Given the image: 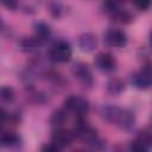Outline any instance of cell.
Instances as JSON below:
<instances>
[{"instance_id":"1","label":"cell","mask_w":152,"mask_h":152,"mask_svg":"<svg viewBox=\"0 0 152 152\" xmlns=\"http://www.w3.org/2000/svg\"><path fill=\"white\" fill-rule=\"evenodd\" d=\"M102 116L122 129H131L134 126L135 116L132 112L115 106H107L102 108Z\"/></svg>"},{"instance_id":"2","label":"cell","mask_w":152,"mask_h":152,"mask_svg":"<svg viewBox=\"0 0 152 152\" xmlns=\"http://www.w3.org/2000/svg\"><path fill=\"white\" fill-rule=\"evenodd\" d=\"M72 133L76 138L83 140L84 142H87L89 145L95 146L96 144L101 142L97 138L96 129L89 122H87L83 119V116H77V120L75 122V127H74Z\"/></svg>"},{"instance_id":"3","label":"cell","mask_w":152,"mask_h":152,"mask_svg":"<svg viewBox=\"0 0 152 152\" xmlns=\"http://www.w3.org/2000/svg\"><path fill=\"white\" fill-rule=\"evenodd\" d=\"M49 55H50V59L56 63H66L70 61L72 51H71L70 45L66 42L61 40V42H57L50 49Z\"/></svg>"},{"instance_id":"4","label":"cell","mask_w":152,"mask_h":152,"mask_svg":"<svg viewBox=\"0 0 152 152\" xmlns=\"http://www.w3.org/2000/svg\"><path fill=\"white\" fill-rule=\"evenodd\" d=\"M66 112L74 113L76 116H84L89 112V103L86 99L77 96V95H71L69 96L65 102H64Z\"/></svg>"},{"instance_id":"5","label":"cell","mask_w":152,"mask_h":152,"mask_svg":"<svg viewBox=\"0 0 152 152\" xmlns=\"http://www.w3.org/2000/svg\"><path fill=\"white\" fill-rule=\"evenodd\" d=\"M103 42L112 48H124L127 44V36L120 28H109L103 34Z\"/></svg>"},{"instance_id":"6","label":"cell","mask_w":152,"mask_h":152,"mask_svg":"<svg viewBox=\"0 0 152 152\" xmlns=\"http://www.w3.org/2000/svg\"><path fill=\"white\" fill-rule=\"evenodd\" d=\"M72 74L83 87H91L93 86V82H94L93 74L86 63L76 62L72 66Z\"/></svg>"},{"instance_id":"7","label":"cell","mask_w":152,"mask_h":152,"mask_svg":"<svg viewBox=\"0 0 152 152\" xmlns=\"http://www.w3.org/2000/svg\"><path fill=\"white\" fill-rule=\"evenodd\" d=\"M94 63H95V66L102 72H112L115 70V66H116L115 58L108 52H100L95 57Z\"/></svg>"},{"instance_id":"8","label":"cell","mask_w":152,"mask_h":152,"mask_svg":"<svg viewBox=\"0 0 152 152\" xmlns=\"http://www.w3.org/2000/svg\"><path fill=\"white\" fill-rule=\"evenodd\" d=\"M74 138H75V135H74L72 132L58 127L51 135V142L55 144L61 150V148H64V147L69 146L72 142Z\"/></svg>"},{"instance_id":"9","label":"cell","mask_w":152,"mask_h":152,"mask_svg":"<svg viewBox=\"0 0 152 152\" xmlns=\"http://www.w3.org/2000/svg\"><path fill=\"white\" fill-rule=\"evenodd\" d=\"M151 134L148 131H142L140 132L137 138L131 142L129 148L132 151H137V152H146L150 146H151Z\"/></svg>"},{"instance_id":"10","label":"cell","mask_w":152,"mask_h":152,"mask_svg":"<svg viewBox=\"0 0 152 152\" xmlns=\"http://www.w3.org/2000/svg\"><path fill=\"white\" fill-rule=\"evenodd\" d=\"M132 84L138 89H148L151 86V71L148 68L135 72L132 76Z\"/></svg>"},{"instance_id":"11","label":"cell","mask_w":152,"mask_h":152,"mask_svg":"<svg viewBox=\"0 0 152 152\" xmlns=\"http://www.w3.org/2000/svg\"><path fill=\"white\" fill-rule=\"evenodd\" d=\"M77 44H78V48H80L81 51L91 52V51L95 50V48L97 45V39H96L95 34H93L90 32H87V33H83L78 37Z\"/></svg>"},{"instance_id":"12","label":"cell","mask_w":152,"mask_h":152,"mask_svg":"<svg viewBox=\"0 0 152 152\" xmlns=\"http://www.w3.org/2000/svg\"><path fill=\"white\" fill-rule=\"evenodd\" d=\"M43 39L39 37H24L19 40V48L25 52H33L43 45Z\"/></svg>"},{"instance_id":"13","label":"cell","mask_w":152,"mask_h":152,"mask_svg":"<svg viewBox=\"0 0 152 152\" xmlns=\"http://www.w3.org/2000/svg\"><path fill=\"white\" fill-rule=\"evenodd\" d=\"M125 89V82L120 77H112L107 82V91L112 95H119Z\"/></svg>"},{"instance_id":"14","label":"cell","mask_w":152,"mask_h":152,"mask_svg":"<svg viewBox=\"0 0 152 152\" xmlns=\"http://www.w3.org/2000/svg\"><path fill=\"white\" fill-rule=\"evenodd\" d=\"M19 142V137L17 133L11 131L0 132V145L2 146H14Z\"/></svg>"},{"instance_id":"15","label":"cell","mask_w":152,"mask_h":152,"mask_svg":"<svg viewBox=\"0 0 152 152\" xmlns=\"http://www.w3.org/2000/svg\"><path fill=\"white\" fill-rule=\"evenodd\" d=\"M33 28H34L36 36L39 37V38L43 39V40H44L45 38H48V37L50 36V32H51L49 25L45 24V23H43V21H37V23H34Z\"/></svg>"},{"instance_id":"16","label":"cell","mask_w":152,"mask_h":152,"mask_svg":"<svg viewBox=\"0 0 152 152\" xmlns=\"http://www.w3.org/2000/svg\"><path fill=\"white\" fill-rule=\"evenodd\" d=\"M110 17L113 18V20H115L118 23H124V24L131 21V19H132V15L126 10H122V8H118L116 11H114L110 14Z\"/></svg>"},{"instance_id":"17","label":"cell","mask_w":152,"mask_h":152,"mask_svg":"<svg viewBox=\"0 0 152 152\" xmlns=\"http://www.w3.org/2000/svg\"><path fill=\"white\" fill-rule=\"evenodd\" d=\"M14 90L13 88L8 87V86H4L0 87V100H2L4 102H11L14 100Z\"/></svg>"},{"instance_id":"18","label":"cell","mask_w":152,"mask_h":152,"mask_svg":"<svg viewBox=\"0 0 152 152\" xmlns=\"http://www.w3.org/2000/svg\"><path fill=\"white\" fill-rule=\"evenodd\" d=\"M65 119H66V112L65 110H57L53 113V115L51 118V124H52V126L58 128L64 124Z\"/></svg>"},{"instance_id":"19","label":"cell","mask_w":152,"mask_h":152,"mask_svg":"<svg viewBox=\"0 0 152 152\" xmlns=\"http://www.w3.org/2000/svg\"><path fill=\"white\" fill-rule=\"evenodd\" d=\"M134 6L140 11H146L150 7V0H132Z\"/></svg>"},{"instance_id":"20","label":"cell","mask_w":152,"mask_h":152,"mask_svg":"<svg viewBox=\"0 0 152 152\" xmlns=\"http://www.w3.org/2000/svg\"><path fill=\"white\" fill-rule=\"evenodd\" d=\"M0 2L8 10H15L18 7L17 0H0Z\"/></svg>"},{"instance_id":"21","label":"cell","mask_w":152,"mask_h":152,"mask_svg":"<svg viewBox=\"0 0 152 152\" xmlns=\"http://www.w3.org/2000/svg\"><path fill=\"white\" fill-rule=\"evenodd\" d=\"M42 150H43V151H48V152H50V151H58L59 148H58V147H57L55 144L50 142V144H48V145L43 146V147H42Z\"/></svg>"},{"instance_id":"22","label":"cell","mask_w":152,"mask_h":152,"mask_svg":"<svg viewBox=\"0 0 152 152\" xmlns=\"http://www.w3.org/2000/svg\"><path fill=\"white\" fill-rule=\"evenodd\" d=\"M7 119H8V114H7V112L4 110L2 108H0V125L4 124V122H6Z\"/></svg>"},{"instance_id":"23","label":"cell","mask_w":152,"mask_h":152,"mask_svg":"<svg viewBox=\"0 0 152 152\" xmlns=\"http://www.w3.org/2000/svg\"><path fill=\"white\" fill-rule=\"evenodd\" d=\"M1 25H2V23H1V18H0V27H1Z\"/></svg>"}]
</instances>
